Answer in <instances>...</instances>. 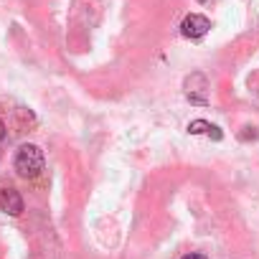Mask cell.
Here are the masks:
<instances>
[{
    "label": "cell",
    "mask_w": 259,
    "mask_h": 259,
    "mask_svg": "<svg viewBox=\"0 0 259 259\" xmlns=\"http://www.w3.org/2000/svg\"><path fill=\"white\" fill-rule=\"evenodd\" d=\"M13 165H16V173L21 178H36V176H41V170H44V153H41V148H36V145H21L18 153H16Z\"/></svg>",
    "instance_id": "6da1fadb"
},
{
    "label": "cell",
    "mask_w": 259,
    "mask_h": 259,
    "mask_svg": "<svg viewBox=\"0 0 259 259\" xmlns=\"http://www.w3.org/2000/svg\"><path fill=\"white\" fill-rule=\"evenodd\" d=\"M208 31H211V21H208L206 16H201V13H191V16H186L183 23H181V33H183L186 38H191V41L203 38Z\"/></svg>",
    "instance_id": "7a4b0ae2"
},
{
    "label": "cell",
    "mask_w": 259,
    "mask_h": 259,
    "mask_svg": "<svg viewBox=\"0 0 259 259\" xmlns=\"http://www.w3.org/2000/svg\"><path fill=\"white\" fill-rule=\"evenodd\" d=\"M0 211L8 216H18L23 211V198L16 188H0Z\"/></svg>",
    "instance_id": "3957f363"
},
{
    "label": "cell",
    "mask_w": 259,
    "mask_h": 259,
    "mask_svg": "<svg viewBox=\"0 0 259 259\" xmlns=\"http://www.w3.org/2000/svg\"><path fill=\"white\" fill-rule=\"evenodd\" d=\"M188 133H191V135H206V138H211V140H221V138H224L221 130H219L216 124L206 122V119H193V122L188 124Z\"/></svg>",
    "instance_id": "277c9868"
},
{
    "label": "cell",
    "mask_w": 259,
    "mask_h": 259,
    "mask_svg": "<svg viewBox=\"0 0 259 259\" xmlns=\"http://www.w3.org/2000/svg\"><path fill=\"white\" fill-rule=\"evenodd\" d=\"M181 259H206L203 254H186V256H181Z\"/></svg>",
    "instance_id": "5b68a950"
},
{
    "label": "cell",
    "mask_w": 259,
    "mask_h": 259,
    "mask_svg": "<svg viewBox=\"0 0 259 259\" xmlns=\"http://www.w3.org/2000/svg\"><path fill=\"white\" fill-rule=\"evenodd\" d=\"M3 138H6V124H3V119H0V143H3Z\"/></svg>",
    "instance_id": "8992f818"
}]
</instances>
